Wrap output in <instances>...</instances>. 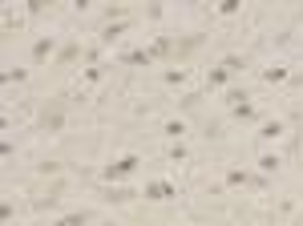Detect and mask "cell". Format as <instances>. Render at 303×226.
Masks as SVG:
<instances>
[{
	"label": "cell",
	"instance_id": "cell-1",
	"mask_svg": "<svg viewBox=\"0 0 303 226\" xmlns=\"http://www.w3.org/2000/svg\"><path fill=\"white\" fill-rule=\"evenodd\" d=\"M133 166H137V162L125 158V162H118V166H109V174H125V170H133Z\"/></svg>",
	"mask_w": 303,
	"mask_h": 226
},
{
	"label": "cell",
	"instance_id": "cell-2",
	"mask_svg": "<svg viewBox=\"0 0 303 226\" xmlns=\"http://www.w3.org/2000/svg\"><path fill=\"white\" fill-rule=\"evenodd\" d=\"M57 226H81V214H73V218H65V222H57Z\"/></svg>",
	"mask_w": 303,
	"mask_h": 226
}]
</instances>
